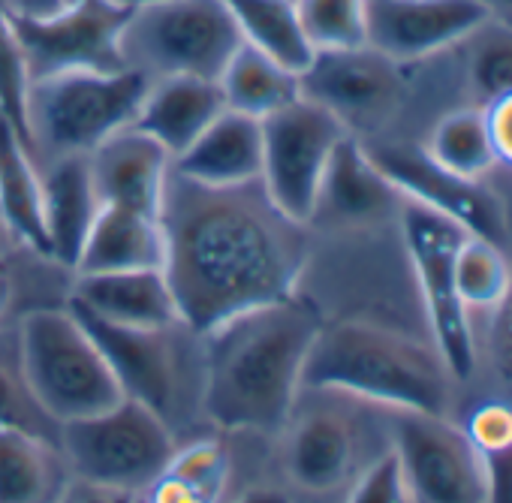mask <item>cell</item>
I'll return each mask as SVG.
<instances>
[{
	"instance_id": "1",
	"label": "cell",
	"mask_w": 512,
	"mask_h": 503,
	"mask_svg": "<svg viewBox=\"0 0 512 503\" xmlns=\"http://www.w3.org/2000/svg\"><path fill=\"white\" fill-rule=\"evenodd\" d=\"M160 226L163 272L178 320L193 335L290 299L308 263V226L281 214L260 181L208 187L172 169Z\"/></svg>"
},
{
	"instance_id": "2",
	"label": "cell",
	"mask_w": 512,
	"mask_h": 503,
	"mask_svg": "<svg viewBox=\"0 0 512 503\" xmlns=\"http://www.w3.org/2000/svg\"><path fill=\"white\" fill-rule=\"evenodd\" d=\"M320 311L290 299L244 311L202 338V413L223 431H281L302 398Z\"/></svg>"
},
{
	"instance_id": "3",
	"label": "cell",
	"mask_w": 512,
	"mask_h": 503,
	"mask_svg": "<svg viewBox=\"0 0 512 503\" xmlns=\"http://www.w3.org/2000/svg\"><path fill=\"white\" fill-rule=\"evenodd\" d=\"M302 389L350 395L386 410L446 416L452 374L434 347L371 320L323 323L302 374Z\"/></svg>"
},
{
	"instance_id": "4",
	"label": "cell",
	"mask_w": 512,
	"mask_h": 503,
	"mask_svg": "<svg viewBox=\"0 0 512 503\" xmlns=\"http://www.w3.org/2000/svg\"><path fill=\"white\" fill-rule=\"evenodd\" d=\"M151 88L139 70L61 73L28 88V136L34 157H88L109 136L127 130Z\"/></svg>"
},
{
	"instance_id": "5",
	"label": "cell",
	"mask_w": 512,
	"mask_h": 503,
	"mask_svg": "<svg viewBox=\"0 0 512 503\" xmlns=\"http://www.w3.org/2000/svg\"><path fill=\"white\" fill-rule=\"evenodd\" d=\"M19 359L28 392L58 428L124 398L103 350L70 308L28 314L19 326Z\"/></svg>"
},
{
	"instance_id": "6",
	"label": "cell",
	"mask_w": 512,
	"mask_h": 503,
	"mask_svg": "<svg viewBox=\"0 0 512 503\" xmlns=\"http://www.w3.org/2000/svg\"><path fill=\"white\" fill-rule=\"evenodd\" d=\"M58 449L76 482L133 497L166 470L178 446L172 425L160 413L121 398L103 413L64 422Z\"/></svg>"
},
{
	"instance_id": "7",
	"label": "cell",
	"mask_w": 512,
	"mask_h": 503,
	"mask_svg": "<svg viewBox=\"0 0 512 503\" xmlns=\"http://www.w3.org/2000/svg\"><path fill=\"white\" fill-rule=\"evenodd\" d=\"M238 46L241 34L223 0H166L133 10L121 34L124 64L148 79L196 76L217 82Z\"/></svg>"
},
{
	"instance_id": "8",
	"label": "cell",
	"mask_w": 512,
	"mask_h": 503,
	"mask_svg": "<svg viewBox=\"0 0 512 503\" xmlns=\"http://www.w3.org/2000/svg\"><path fill=\"white\" fill-rule=\"evenodd\" d=\"M398 217L407 257L428 314L434 350L440 353L452 380H467L476 365V347L467 317L470 311L464 308L455 284V254L467 232L458 223L410 199L401 202Z\"/></svg>"
},
{
	"instance_id": "9",
	"label": "cell",
	"mask_w": 512,
	"mask_h": 503,
	"mask_svg": "<svg viewBox=\"0 0 512 503\" xmlns=\"http://www.w3.org/2000/svg\"><path fill=\"white\" fill-rule=\"evenodd\" d=\"M344 136L347 127L305 97L263 118L260 184L281 214L311 226L323 172Z\"/></svg>"
},
{
	"instance_id": "10",
	"label": "cell",
	"mask_w": 512,
	"mask_h": 503,
	"mask_svg": "<svg viewBox=\"0 0 512 503\" xmlns=\"http://www.w3.org/2000/svg\"><path fill=\"white\" fill-rule=\"evenodd\" d=\"M392 449L413 503H491L485 458L446 416L392 410Z\"/></svg>"
},
{
	"instance_id": "11",
	"label": "cell",
	"mask_w": 512,
	"mask_h": 503,
	"mask_svg": "<svg viewBox=\"0 0 512 503\" xmlns=\"http://www.w3.org/2000/svg\"><path fill=\"white\" fill-rule=\"evenodd\" d=\"M130 10L109 0H70L46 19L13 16V28L25 55L28 79H49L61 73H115L127 70L121 55V34Z\"/></svg>"
},
{
	"instance_id": "12",
	"label": "cell",
	"mask_w": 512,
	"mask_h": 503,
	"mask_svg": "<svg viewBox=\"0 0 512 503\" xmlns=\"http://www.w3.org/2000/svg\"><path fill=\"white\" fill-rule=\"evenodd\" d=\"M299 91L356 136L392 118L401 103V76L398 64L371 46L314 52V61L299 73Z\"/></svg>"
},
{
	"instance_id": "13",
	"label": "cell",
	"mask_w": 512,
	"mask_h": 503,
	"mask_svg": "<svg viewBox=\"0 0 512 503\" xmlns=\"http://www.w3.org/2000/svg\"><path fill=\"white\" fill-rule=\"evenodd\" d=\"M368 148V145H365ZM377 169L395 184L401 199L419 202L440 217L458 223L467 235L500 241L506 232V211L500 196L482 184V178H464L443 166H437L425 148L410 145H386L368 148Z\"/></svg>"
},
{
	"instance_id": "14",
	"label": "cell",
	"mask_w": 512,
	"mask_h": 503,
	"mask_svg": "<svg viewBox=\"0 0 512 503\" xmlns=\"http://www.w3.org/2000/svg\"><path fill=\"white\" fill-rule=\"evenodd\" d=\"M70 311L85 323L97 347L103 350L124 398H133L154 413H160L172 425V413L178 410L181 398V344H178V329H133V326H115L103 323L79 308L70 305Z\"/></svg>"
},
{
	"instance_id": "15",
	"label": "cell",
	"mask_w": 512,
	"mask_h": 503,
	"mask_svg": "<svg viewBox=\"0 0 512 503\" xmlns=\"http://www.w3.org/2000/svg\"><path fill=\"white\" fill-rule=\"evenodd\" d=\"M488 22L476 0H368V46L395 64L452 49Z\"/></svg>"
},
{
	"instance_id": "16",
	"label": "cell",
	"mask_w": 512,
	"mask_h": 503,
	"mask_svg": "<svg viewBox=\"0 0 512 503\" xmlns=\"http://www.w3.org/2000/svg\"><path fill=\"white\" fill-rule=\"evenodd\" d=\"M281 464L287 479L308 494H332L344 488L356 470V425L335 407H293L284 422Z\"/></svg>"
},
{
	"instance_id": "17",
	"label": "cell",
	"mask_w": 512,
	"mask_h": 503,
	"mask_svg": "<svg viewBox=\"0 0 512 503\" xmlns=\"http://www.w3.org/2000/svg\"><path fill=\"white\" fill-rule=\"evenodd\" d=\"M401 202V193L377 169L368 148L353 133H347L329 157L311 223L332 229L371 226L389 214H398Z\"/></svg>"
},
{
	"instance_id": "18",
	"label": "cell",
	"mask_w": 512,
	"mask_h": 503,
	"mask_svg": "<svg viewBox=\"0 0 512 503\" xmlns=\"http://www.w3.org/2000/svg\"><path fill=\"white\" fill-rule=\"evenodd\" d=\"M100 205L130 208L148 217H160L166 178L172 157L136 127L109 136L88 154Z\"/></svg>"
},
{
	"instance_id": "19",
	"label": "cell",
	"mask_w": 512,
	"mask_h": 503,
	"mask_svg": "<svg viewBox=\"0 0 512 503\" xmlns=\"http://www.w3.org/2000/svg\"><path fill=\"white\" fill-rule=\"evenodd\" d=\"M70 305L103 323L133 329H166L181 323L163 269L76 275Z\"/></svg>"
},
{
	"instance_id": "20",
	"label": "cell",
	"mask_w": 512,
	"mask_h": 503,
	"mask_svg": "<svg viewBox=\"0 0 512 503\" xmlns=\"http://www.w3.org/2000/svg\"><path fill=\"white\" fill-rule=\"evenodd\" d=\"M172 169L208 187H238L260 181L263 121L223 109L199 139L172 160Z\"/></svg>"
},
{
	"instance_id": "21",
	"label": "cell",
	"mask_w": 512,
	"mask_h": 503,
	"mask_svg": "<svg viewBox=\"0 0 512 503\" xmlns=\"http://www.w3.org/2000/svg\"><path fill=\"white\" fill-rule=\"evenodd\" d=\"M226 109L220 85L196 76L151 79L145 103L130 127L151 136L175 160Z\"/></svg>"
},
{
	"instance_id": "22",
	"label": "cell",
	"mask_w": 512,
	"mask_h": 503,
	"mask_svg": "<svg viewBox=\"0 0 512 503\" xmlns=\"http://www.w3.org/2000/svg\"><path fill=\"white\" fill-rule=\"evenodd\" d=\"M100 214V196L94 187L88 157L49 160L43 175V220L49 254L55 263L76 269L91 226Z\"/></svg>"
},
{
	"instance_id": "23",
	"label": "cell",
	"mask_w": 512,
	"mask_h": 503,
	"mask_svg": "<svg viewBox=\"0 0 512 503\" xmlns=\"http://www.w3.org/2000/svg\"><path fill=\"white\" fill-rule=\"evenodd\" d=\"M166 238L160 217H148L118 205H100L91 235L82 247L76 275L163 269Z\"/></svg>"
},
{
	"instance_id": "24",
	"label": "cell",
	"mask_w": 512,
	"mask_h": 503,
	"mask_svg": "<svg viewBox=\"0 0 512 503\" xmlns=\"http://www.w3.org/2000/svg\"><path fill=\"white\" fill-rule=\"evenodd\" d=\"M73 485L64 452L49 437L0 428V503H61Z\"/></svg>"
},
{
	"instance_id": "25",
	"label": "cell",
	"mask_w": 512,
	"mask_h": 503,
	"mask_svg": "<svg viewBox=\"0 0 512 503\" xmlns=\"http://www.w3.org/2000/svg\"><path fill=\"white\" fill-rule=\"evenodd\" d=\"M0 220L22 244L52 257L43 220V175L37 172L25 136L4 112H0Z\"/></svg>"
},
{
	"instance_id": "26",
	"label": "cell",
	"mask_w": 512,
	"mask_h": 503,
	"mask_svg": "<svg viewBox=\"0 0 512 503\" xmlns=\"http://www.w3.org/2000/svg\"><path fill=\"white\" fill-rule=\"evenodd\" d=\"M220 94L226 109L241 112L247 118L263 121L284 106L296 103L302 97L299 91V76L263 55L260 49H253L241 43L229 64L223 67L220 79Z\"/></svg>"
},
{
	"instance_id": "27",
	"label": "cell",
	"mask_w": 512,
	"mask_h": 503,
	"mask_svg": "<svg viewBox=\"0 0 512 503\" xmlns=\"http://www.w3.org/2000/svg\"><path fill=\"white\" fill-rule=\"evenodd\" d=\"M223 4L241 34V43L260 49L296 76L314 61L296 0H223Z\"/></svg>"
},
{
	"instance_id": "28",
	"label": "cell",
	"mask_w": 512,
	"mask_h": 503,
	"mask_svg": "<svg viewBox=\"0 0 512 503\" xmlns=\"http://www.w3.org/2000/svg\"><path fill=\"white\" fill-rule=\"evenodd\" d=\"M425 154L464 178H482L497 166V151L485 121V109H458L437 121Z\"/></svg>"
},
{
	"instance_id": "29",
	"label": "cell",
	"mask_w": 512,
	"mask_h": 503,
	"mask_svg": "<svg viewBox=\"0 0 512 503\" xmlns=\"http://www.w3.org/2000/svg\"><path fill=\"white\" fill-rule=\"evenodd\" d=\"M512 266L494 241L464 235L455 254V284L467 311H494L506 296Z\"/></svg>"
},
{
	"instance_id": "30",
	"label": "cell",
	"mask_w": 512,
	"mask_h": 503,
	"mask_svg": "<svg viewBox=\"0 0 512 503\" xmlns=\"http://www.w3.org/2000/svg\"><path fill=\"white\" fill-rule=\"evenodd\" d=\"M296 13L314 52L368 46V0H296Z\"/></svg>"
},
{
	"instance_id": "31",
	"label": "cell",
	"mask_w": 512,
	"mask_h": 503,
	"mask_svg": "<svg viewBox=\"0 0 512 503\" xmlns=\"http://www.w3.org/2000/svg\"><path fill=\"white\" fill-rule=\"evenodd\" d=\"M467 76L482 106L512 94V25L488 19L473 37H467Z\"/></svg>"
},
{
	"instance_id": "32",
	"label": "cell",
	"mask_w": 512,
	"mask_h": 503,
	"mask_svg": "<svg viewBox=\"0 0 512 503\" xmlns=\"http://www.w3.org/2000/svg\"><path fill=\"white\" fill-rule=\"evenodd\" d=\"M28 67H25V55L13 28V10L10 0H0V112H4L13 127L25 136L28 148H31V136H28Z\"/></svg>"
},
{
	"instance_id": "33",
	"label": "cell",
	"mask_w": 512,
	"mask_h": 503,
	"mask_svg": "<svg viewBox=\"0 0 512 503\" xmlns=\"http://www.w3.org/2000/svg\"><path fill=\"white\" fill-rule=\"evenodd\" d=\"M166 473L187 482L208 500L220 503L226 479H229V455L217 440H196L184 449H175V455L166 464Z\"/></svg>"
},
{
	"instance_id": "34",
	"label": "cell",
	"mask_w": 512,
	"mask_h": 503,
	"mask_svg": "<svg viewBox=\"0 0 512 503\" xmlns=\"http://www.w3.org/2000/svg\"><path fill=\"white\" fill-rule=\"evenodd\" d=\"M344 503H413L395 449L374 458L353 482Z\"/></svg>"
},
{
	"instance_id": "35",
	"label": "cell",
	"mask_w": 512,
	"mask_h": 503,
	"mask_svg": "<svg viewBox=\"0 0 512 503\" xmlns=\"http://www.w3.org/2000/svg\"><path fill=\"white\" fill-rule=\"evenodd\" d=\"M49 425L58 428L40 410V404L28 392L22 374L16 377L10 368L0 365V428H22V431H34L40 437H49Z\"/></svg>"
},
{
	"instance_id": "36",
	"label": "cell",
	"mask_w": 512,
	"mask_h": 503,
	"mask_svg": "<svg viewBox=\"0 0 512 503\" xmlns=\"http://www.w3.org/2000/svg\"><path fill=\"white\" fill-rule=\"evenodd\" d=\"M467 437L479 449L482 458L500 455L503 449L512 446V407L506 404H482L470 422H467Z\"/></svg>"
},
{
	"instance_id": "37",
	"label": "cell",
	"mask_w": 512,
	"mask_h": 503,
	"mask_svg": "<svg viewBox=\"0 0 512 503\" xmlns=\"http://www.w3.org/2000/svg\"><path fill=\"white\" fill-rule=\"evenodd\" d=\"M491 335H488V350H491V365L500 374L503 383L512 386V281L506 296L497 302L491 311Z\"/></svg>"
},
{
	"instance_id": "38",
	"label": "cell",
	"mask_w": 512,
	"mask_h": 503,
	"mask_svg": "<svg viewBox=\"0 0 512 503\" xmlns=\"http://www.w3.org/2000/svg\"><path fill=\"white\" fill-rule=\"evenodd\" d=\"M485 109V121H488V130H491V142H494V151H497V163H509L512 166V94L509 97H500Z\"/></svg>"
},
{
	"instance_id": "39",
	"label": "cell",
	"mask_w": 512,
	"mask_h": 503,
	"mask_svg": "<svg viewBox=\"0 0 512 503\" xmlns=\"http://www.w3.org/2000/svg\"><path fill=\"white\" fill-rule=\"evenodd\" d=\"M61 503H130V497L124 494H115V491H106V488H97V485H85V482H76L70 485V491L64 494Z\"/></svg>"
},
{
	"instance_id": "40",
	"label": "cell",
	"mask_w": 512,
	"mask_h": 503,
	"mask_svg": "<svg viewBox=\"0 0 512 503\" xmlns=\"http://www.w3.org/2000/svg\"><path fill=\"white\" fill-rule=\"evenodd\" d=\"M70 0H10L13 16H28V19H46L61 13Z\"/></svg>"
},
{
	"instance_id": "41",
	"label": "cell",
	"mask_w": 512,
	"mask_h": 503,
	"mask_svg": "<svg viewBox=\"0 0 512 503\" xmlns=\"http://www.w3.org/2000/svg\"><path fill=\"white\" fill-rule=\"evenodd\" d=\"M476 4L488 13V19L512 25V0H476Z\"/></svg>"
},
{
	"instance_id": "42",
	"label": "cell",
	"mask_w": 512,
	"mask_h": 503,
	"mask_svg": "<svg viewBox=\"0 0 512 503\" xmlns=\"http://www.w3.org/2000/svg\"><path fill=\"white\" fill-rule=\"evenodd\" d=\"M235 503H290V497L275 488H253V491L241 494Z\"/></svg>"
},
{
	"instance_id": "43",
	"label": "cell",
	"mask_w": 512,
	"mask_h": 503,
	"mask_svg": "<svg viewBox=\"0 0 512 503\" xmlns=\"http://www.w3.org/2000/svg\"><path fill=\"white\" fill-rule=\"evenodd\" d=\"M109 4L133 13V10H145V7H154V4H166V0H109Z\"/></svg>"
},
{
	"instance_id": "44",
	"label": "cell",
	"mask_w": 512,
	"mask_h": 503,
	"mask_svg": "<svg viewBox=\"0 0 512 503\" xmlns=\"http://www.w3.org/2000/svg\"><path fill=\"white\" fill-rule=\"evenodd\" d=\"M10 302H13V284L7 275H0V314L10 308Z\"/></svg>"
},
{
	"instance_id": "45",
	"label": "cell",
	"mask_w": 512,
	"mask_h": 503,
	"mask_svg": "<svg viewBox=\"0 0 512 503\" xmlns=\"http://www.w3.org/2000/svg\"><path fill=\"white\" fill-rule=\"evenodd\" d=\"M130 503H145L142 497H130Z\"/></svg>"
}]
</instances>
